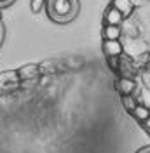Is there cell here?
I'll return each instance as SVG.
<instances>
[{"instance_id":"6da1fadb","label":"cell","mask_w":150,"mask_h":153,"mask_svg":"<svg viewBox=\"0 0 150 153\" xmlns=\"http://www.w3.org/2000/svg\"><path fill=\"white\" fill-rule=\"evenodd\" d=\"M75 10V0H49V14L56 21H70Z\"/></svg>"},{"instance_id":"7a4b0ae2","label":"cell","mask_w":150,"mask_h":153,"mask_svg":"<svg viewBox=\"0 0 150 153\" xmlns=\"http://www.w3.org/2000/svg\"><path fill=\"white\" fill-rule=\"evenodd\" d=\"M19 76L16 71H2L0 73V91H12L19 87Z\"/></svg>"},{"instance_id":"3957f363","label":"cell","mask_w":150,"mask_h":153,"mask_svg":"<svg viewBox=\"0 0 150 153\" xmlns=\"http://www.w3.org/2000/svg\"><path fill=\"white\" fill-rule=\"evenodd\" d=\"M103 52L106 57H119L124 52L121 40H103Z\"/></svg>"},{"instance_id":"277c9868","label":"cell","mask_w":150,"mask_h":153,"mask_svg":"<svg viewBox=\"0 0 150 153\" xmlns=\"http://www.w3.org/2000/svg\"><path fill=\"white\" fill-rule=\"evenodd\" d=\"M38 75H40V66L37 65H26L18 70L19 80H35Z\"/></svg>"},{"instance_id":"5b68a950","label":"cell","mask_w":150,"mask_h":153,"mask_svg":"<svg viewBox=\"0 0 150 153\" xmlns=\"http://www.w3.org/2000/svg\"><path fill=\"white\" fill-rule=\"evenodd\" d=\"M117 89H119L121 96L122 94H133L136 91V82L133 80L131 76H121L119 82H117Z\"/></svg>"},{"instance_id":"8992f818","label":"cell","mask_w":150,"mask_h":153,"mask_svg":"<svg viewBox=\"0 0 150 153\" xmlns=\"http://www.w3.org/2000/svg\"><path fill=\"white\" fill-rule=\"evenodd\" d=\"M103 21L105 25H121L124 21V16L121 14V10H117L115 7H108L105 10V16H103Z\"/></svg>"},{"instance_id":"52a82bcc","label":"cell","mask_w":150,"mask_h":153,"mask_svg":"<svg viewBox=\"0 0 150 153\" xmlns=\"http://www.w3.org/2000/svg\"><path fill=\"white\" fill-rule=\"evenodd\" d=\"M112 5L117 10H121V14L124 16V18H129V16H131V12H133V9H134L133 0H113Z\"/></svg>"},{"instance_id":"ba28073f","label":"cell","mask_w":150,"mask_h":153,"mask_svg":"<svg viewBox=\"0 0 150 153\" xmlns=\"http://www.w3.org/2000/svg\"><path fill=\"white\" fill-rule=\"evenodd\" d=\"M121 37H122L121 25H105L103 40H119Z\"/></svg>"},{"instance_id":"9c48e42d","label":"cell","mask_w":150,"mask_h":153,"mask_svg":"<svg viewBox=\"0 0 150 153\" xmlns=\"http://www.w3.org/2000/svg\"><path fill=\"white\" fill-rule=\"evenodd\" d=\"M131 115L136 118V120H138V122H145V120L150 117V106L138 103V105H136V108L131 111Z\"/></svg>"},{"instance_id":"30bf717a","label":"cell","mask_w":150,"mask_h":153,"mask_svg":"<svg viewBox=\"0 0 150 153\" xmlns=\"http://www.w3.org/2000/svg\"><path fill=\"white\" fill-rule=\"evenodd\" d=\"M136 105H138V99L133 94H122V106H124V110H128L131 113L133 110L136 108Z\"/></svg>"},{"instance_id":"8fae6325","label":"cell","mask_w":150,"mask_h":153,"mask_svg":"<svg viewBox=\"0 0 150 153\" xmlns=\"http://www.w3.org/2000/svg\"><path fill=\"white\" fill-rule=\"evenodd\" d=\"M141 82H143V87L150 89V68L145 70V71H141Z\"/></svg>"},{"instance_id":"7c38bea8","label":"cell","mask_w":150,"mask_h":153,"mask_svg":"<svg viewBox=\"0 0 150 153\" xmlns=\"http://www.w3.org/2000/svg\"><path fill=\"white\" fill-rule=\"evenodd\" d=\"M44 4H46V0H32V10L33 12H38V10L44 7Z\"/></svg>"},{"instance_id":"4fadbf2b","label":"cell","mask_w":150,"mask_h":153,"mask_svg":"<svg viewBox=\"0 0 150 153\" xmlns=\"http://www.w3.org/2000/svg\"><path fill=\"white\" fill-rule=\"evenodd\" d=\"M106 59H108V66L113 71H119V57H106Z\"/></svg>"},{"instance_id":"5bb4252c","label":"cell","mask_w":150,"mask_h":153,"mask_svg":"<svg viewBox=\"0 0 150 153\" xmlns=\"http://www.w3.org/2000/svg\"><path fill=\"white\" fill-rule=\"evenodd\" d=\"M141 124H143V129H145V131L150 134V117L147 118V120H145V122H141Z\"/></svg>"},{"instance_id":"9a60e30c","label":"cell","mask_w":150,"mask_h":153,"mask_svg":"<svg viewBox=\"0 0 150 153\" xmlns=\"http://www.w3.org/2000/svg\"><path fill=\"white\" fill-rule=\"evenodd\" d=\"M147 63H148V68H150V52H148V56H147Z\"/></svg>"},{"instance_id":"2e32d148","label":"cell","mask_w":150,"mask_h":153,"mask_svg":"<svg viewBox=\"0 0 150 153\" xmlns=\"http://www.w3.org/2000/svg\"><path fill=\"white\" fill-rule=\"evenodd\" d=\"M0 2H7V0H0Z\"/></svg>"}]
</instances>
